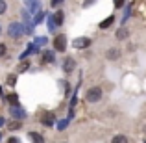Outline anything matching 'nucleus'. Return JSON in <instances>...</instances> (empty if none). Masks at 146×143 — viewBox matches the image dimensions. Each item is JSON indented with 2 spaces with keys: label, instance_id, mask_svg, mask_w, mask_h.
Instances as JSON below:
<instances>
[{
  "label": "nucleus",
  "instance_id": "nucleus-9",
  "mask_svg": "<svg viewBox=\"0 0 146 143\" xmlns=\"http://www.w3.org/2000/svg\"><path fill=\"white\" fill-rule=\"evenodd\" d=\"M74 67H76V61L72 60V58H65V61H63V71L65 73H72V71H74Z\"/></svg>",
  "mask_w": 146,
  "mask_h": 143
},
{
  "label": "nucleus",
  "instance_id": "nucleus-23",
  "mask_svg": "<svg viewBox=\"0 0 146 143\" xmlns=\"http://www.w3.org/2000/svg\"><path fill=\"white\" fill-rule=\"evenodd\" d=\"M7 143H21V140H19V138H9Z\"/></svg>",
  "mask_w": 146,
  "mask_h": 143
},
{
  "label": "nucleus",
  "instance_id": "nucleus-17",
  "mask_svg": "<svg viewBox=\"0 0 146 143\" xmlns=\"http://www.w3.org/2000/svg\"><path fill=\"white\" fill-rule=\"evenodd\" d=\"M30 69V61H26V63H21L19 65V73H24V71H28Z\"/></svg>",
  "mask_w": 146,
  "mask_h": 143
},
{
  "label": "nucleus",
  "instance_id": "nucleus-12",
  "mask_svg": "<svg viewBox=\"0 0 146 143\" xmlns=\"http://www.w3.org/2000/svg\"><path fill=\"white\" fill-rule=\"evenodd\" d=\"M52 21H54V26H61L63 24V11L57 9L56 15H52Z\"/></svg>",
  "mask_w": 146,
  "mask_h": 143
},
{
  "label": "nucleus",
  "instance_id": "nucleus-27",
  "mask_svg": "<svg viewBox=\"0 0 146 143\" xmlns=\"http://www.w3.org/2000/svg\"><path fill=\"white\" fill-rule=\"evenodd\" d=\"M2 123H4V119H2V117H0V125H2Z\"/></svg>",
  "mask_w": 146,
  "mask_h": 143
},
{
  "label": "nucleus",
  "instance_id": "nucleus-16",
  "mask_svg": "<svg viewBox=\"0 0 146 143\" xmlns=\"http://www.w3.org/2000/svg\"><path fill=\"white\" fill-rule=\"evenodd\" d=\"M7 100H9V104H11V108L13 106H19V97L15 95V93H11L9 97H7Z\"/></svg>",
  "mask_w": 146,
  "mask_h": 143
},
{
  "label": "nucleus",
  "instance_id": "nucleus-25",
  "mask_svg": "<svg viewBox=\"0 0 146 143\" xmlns=\"http://www.w3.org/2000/svg\"><path fill=\"white\" fill-rule=\"evenodd\" d=\"M65 126H67V121H63V123H59V130H65Z\"/></svg>",
  "mask_w": 146,
  "mask_h": 143
},
{
  "label": "nucleus",
  "instance_id": "nucleus-5",
  "mask_svg": "<svg viewBox=\"0 0 146 143\" xmlns=\"http://www.w3.org/2000/svg\"><path fill=\"white\" fill-rule=\"evenodd\" d=\"M41 123L46 126H54V123H56V113H50V111H44V113H41Z\"/></svg>",
  "mask_w": 146,
  "mask_h": 143
},
{
  "label": "nucleus",
  "instance_id": "nucleus-6",
  "mask_svg": "<svg viewBox=\"0 0 146 143\" xmlns=\"http://www.w3.org/2000/svg\"><path fill=\"white\" fill-rule=\"evenodd\" d=\"M89 45H91L89 37H78V39L72 41V47H74V48H87Z\"/></svg>",
  "mask_w": 146,
  "mask_h": 143
},
{
  "label": "nucleus",
  "instance_id": "nucleus-7",
  "mask_svg": "<svg viewBox=\"0 0 146 143\" xmlns=\"http://www.w3.org/2000/svg\"><path fill=\"white\" fill-rule=\"evenodd\" d=\"M106 58H107L109 61H117V60H120V48H115V47L107 48Z\"/></svg>",
  "mask_w": 146,
  "mask_h": 143
},
{
  "label": "nucleus",
  "instance_id": "nucleus-11",
  "mask_svg": "<svg viewBox=\"0 0 146 143\" xmlns=\"http://www.w3.org/2000/svg\"><path fill=\"white\" fill-rule=\"evenodd\" d=\"M117 39H120V41H126V39H129V30L128 28H118L117 30Z\"/></svg>",
  "mask_w": 146,
  "mask_h": 143
},
{
  "label": "nucleus",
  "instance_id": "nucleus-4",
  "mask_svg": "<svg viewBox=\"0 0 146 143\" xmlns=\"http://www.w3.org/2000/svg\"><path fill=\"white\" fill-rule=\"evenodd\" d=\"M9 113H11V117H13V119H19V121L26 119V115H28L21 106H13V108H9Z\"/></svg>",
  "mask_w": 146,
  "mask_h": 143
},
{
  "label": "nucleus",
  "instance_id": "nucleus-28",
  "mask_svg": "<svg viewBox=\"0 0 146 143\" xmlns=\"http://www.w3.org/2000/svg\"><path fill=\"white\" fill-rule=\"evenodd\" d=\"M0 34H2V26H0Z\"/></svg>",
  "mask_w": 146,
  "mask_h": 143
},
{
  "label": "nucleus",
  "instance_id": "nucleus-20",
  "mask_svg": "<svg viewBox=\"0 0 146 143\" xmlns=\"http://www.w3.org/2000/svg\"><path fill=\"white\" fill-rule=\"evenodd\" d=\"M15 82H17V76H15V75L7 76V84H9V86H15Z\"/></svg>",
  "mask_w": 146,
  "mask_h": 143
},
{
  "label": "nucleus",
  "instance_id": "nucleus-2",
  "mask_svg": "<svg viewBox=\"0 0 146 143\" xmlns=\"http://www.w3.org/2000/svg\"><path fill=\"white\" fill-rule=\"evenodd\" d=\"M7 34H9V37H13V39H19V37L24 34V26H22L21 22H11V24L7 26Z\"/></svg>",
  "mask_w": 146,
  "mask_h": 143
},
{
  "label": "nucleus",
  "instance_id": "nucleus-8",
  "mask_svg": "<svg viewBox=\"0 0 146 143\" xmlns=\"http://www.w3.org/2000/svg\"><path fill=\"white\" fill-rule=\"evenodd\" d=\"M56 61V54L52 52V50H44L43 52V58H41V63H54Z\"/></svg>",
  "mask_w": 146,
  "mask_h": 143
},
{
  "label": "nucleus",
  "instance_id": "nucleus-29",
  "mask_svg": "<svg viewBox=\"0 0 146 143\" xmlns=\"http://www.w3.org/2000/svg\"><path fill=\"white\" fill-rule=\"evenodd\" d=\"M0 140H2V134H0Z\"/></svg>",
  "mask_w": 146,
  "mask_h": 143
},
{
  "label": "nucleus",
  "instance_id": "nucleus-3",
  "mask_svg": "<svg viewBox=\"0 0 146 143\" xmlns=\"http://www.w3.org/2000/svg\"><path fill=\"white\" fill-rule=\"evenodd\" d=\"M54 50H57V52H65L67 50V36H63V34L56 36V39H54Z\"/></svg>",
  "mask_w": 146,
  "mask_h": 143
},
{
  "label": "nucleus",
  "instance_id": "nucleus-10",
  "mask_svg": "<svg viewBox=\"0 0 146 143\" xmlns=\"http://www.w3.org/2000/svg\"><path fill=\"white\" fill-rule=\"evenodd\" d=\"M26 7H28V9H26V13H39L41 11V4L39 2H26Z\"/></svg>",
  "mask_w": 146,
  "mask_h": 143
},
{
  "label": "nucleus",
  "instance_id": "nucleus-13",
  "mask_svg": "<svg viewBox=\"0 0 146 143\" xmlns=\"http://www.w3.org/2000/svg\"><path fill=\"white\" fill-rule=\"evenodd\" d=\"M28 138L32 140V143H44V138L37 132H28Z\"/></svg>",
  "mask_w": 146,
  "mask_h": 143
},
{
  "label": "nucleus",
  "instance_id": "nucleus-21",
  "mask_svg": "<svg viewBox=\"0 0 146 143\" xmlns=\"http://www.w3.org/2000/svg\"><path fill=\"white\" fill-rule=\"evenodd\" d=\"M21 128V123L15 121V123H9V130H19Z\"/></svg>",
  "mask_w": 146,
  "mask_h": 143
},
{
  "label": "nucleus",
  "instance_id": "nucleus-15",
  "mask_svg": "<svg viewBox=\"0 0 146 143\" xmlns=\"http://www.w3.org/2000/svg\"><path fill=\"white\" fill-rule=\"evenodd\" d=\"M111 22H115V15H111V17H107L106 21H102V22H100V28H109V26H111Z\"/></svg>",
  "mask_w": 146,
  "mask_h": 143
},
{
  "label": "nucleus",
  "instance_id": "nucleus-18",
  "mask_svg": "<svg viewBox=\"0 0 146 143\" xmlns=\"http://www.w3.org/2000/svg\"><path fill=\"white\" fill-rule=\"evenodd\" d=\"M35 45H37V47H43V45H46V37H37V39H35Z\"/></svg>",
  "mask_w": 146,
  "mask_h": 143
},
{
  "label": "nucleus",
  "instance_id": "nucleus-1",
  "mask_svg": "<svg viewBox=\"0 0 146 143\" xmlns=\"http://www.w3.org/2000/svg\"><path fill=\"white\" fill-rule=\"evenodd\" d=\"M102 97H104V91H102V87H98V86H94V87H89L87 89V93H85V100L89 104H96L102 100Z\"/></svg>",
  "mask_w": 146,
  "mask_h": 143
},
{
  "label": "nucleus",
  "instance_id": "nucleus-26",
  "mask_svg": "<svg viewBox=\"0 0 146 143\" xmlns=\"http://www.w3.org/2000/svg\"><path fill=\"white\" fill-rule=\"evenodd\" d=\"M124 6V2H120V0H118V2H115V7H122Z\"/></svg>",
  "mask_w": 146,
  "mask_h": 143
},
{
  "label": "nucleus",
  "instance_id": "nucleus-22",
  "mask_svg": "<svg viewBox=\"0 0 146 143\" xmlns=\"http://www.w3.org/2000/svg\"><path fill=\"white\" fill-rule=\"evenodd\" d=\"M6 52H7V47L4 43H0V58H4L6 56Z\"/></svg>",
  "mask_w": 146,
  "mask_h": 143
},
{
  "label": "nucleus",
  "instance_id": "nucleus-14",
  "mask_svg": "<svg viewBox=\"0 0 146 143\" xmlns=\"http://www.w3.org/2000/svg\"><path fill=\"white\" fill-rule=\"evenodd\" d=\"M111 143H129V140L124 136V134H118V136H113Z\"/></svg>",
  "mask_w": 146,
  "mask_h": 143
},
{
  "label": "nucleus",
  "instance_id": "nucleus-24",
  "mask_svg": "<svg viewBox=\"0 0 146 143\" xmlns=\"http://www.w3.org/2000/svg\"><path fill=\"white\" fill-rule=\"evenodd\" d=\"M61 4V0H52V7H56V6H59Z\"/></svg>",
  "mask_w": 146,
  "mask_h": 143
},
{
  "label": "nucleus",
  "instance_id": "nucleus-30",
  "mask_svg": "<svg viewBox=\"0 0 146 143\" xmlns=\"http://www.w3.org/2000/svg\"><path fill=\"white\" fill-rule=\"evenodd\" d=\"M63 143H68V141H63Z\"/></svg>",
  "mask_w": 146,
  "mask_h": 143
},
{
  "label": "nucleus",
  "instance_id": "nucleus-19",
  "mask_svg": "<svg viewBox=\"0 0 146 143\" xmlns=\"http://www.w3.org/2000/svg\"><path fill=\"white\" fill-rule=\"evenodd\" d=\"M6 9H7V4L4 2V0H0V15L6 13Z\"/></svg>",
  "mask_w": 146,
  "mask_h": 143
}]
</instances>
